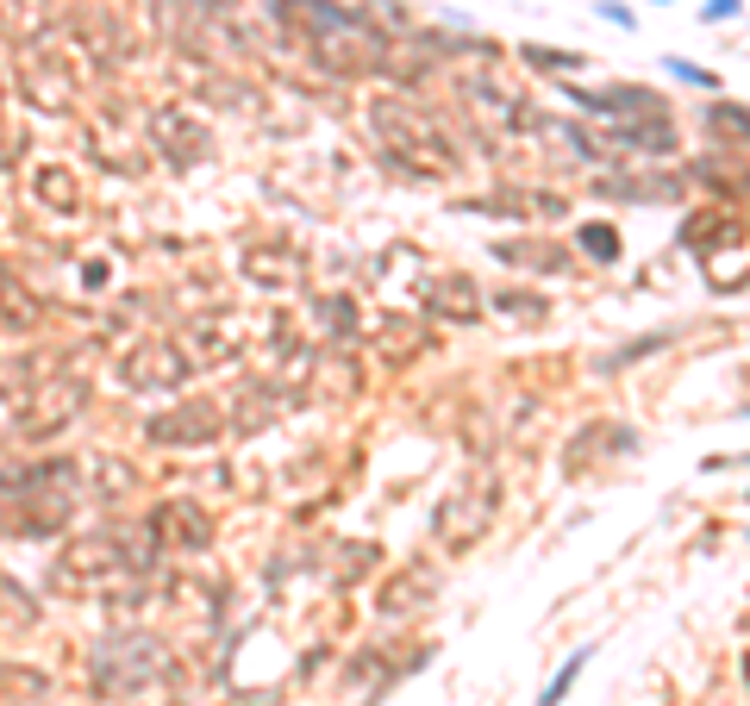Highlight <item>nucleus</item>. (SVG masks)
Masks as SVG:
<instances>
[{"instance_id":"obj_25","label":"nucleus","mask_w":750,"mask_h":706,"mask_svg":"<svg viewBox=\"0 0 750 706\" xmlns=\"http://www.w3.org/2000/svg\"><path fill=\"white\" fill-rule=\"evenodd\" d=\"M495 301H500V313H507V319H525V326H545V319H550V306L538 301L532 288H525V294H520V288H507V294H495Z\"/></svg>"},{"instance_id":"obj_32","label":"nucleus","mask_w":750,"mask_h":706,"mask_svg":"<svg viewBox=\"0 0 750 706\" xmlns=\"http://www.w3.org/2000/svg\"><path fill=\"white\" fill-rule=\"evenodd\" d=\"M732 13H738V0H713L707 7V20H732Z\"/></svg>"},{"instance_id":"obj_18","label":"nucleus","mask_w":750,"mask_h":706,"mask_svg":"<svg viewBox=\"0 0 750 706\" xmlns=\"http://www.w3.org/2000/svg\"><path fill=\"white\" fill-rule=\"evenodd\" d=\"M32 201H45L50 213H70V206L82 201L75 169H63V163H38V169H32Z\"/></svg>"},{"instance_id":"obj_23","label":"nucleus","mask_w":750,"mask_h":706,"mask_svg":"<svg viewBox=\"0 0 750 706\" xmlns=\"http://www.w3.org/2000/svg\"><path fill=\"white\" fill-rule=\"evenodd\" d=\"M32 619H38V601H32L13 576H0V631H20V626H32Z\"/></svg>"},{"instance_id":"obj_30","label":"nucleus","mask_w":750,"mask_h":706,"mask_svg":"<svg viewBox=\"0 0 750 706\" xmlns=\"http://www.w3.org/2000/svg\"><path fill=\"white\" fill-rule=\"evenodd\" d=\"M670 76L675 81H695V88H713V76H707V70H695V63H675V56H670Z\"/></svg>"},{"instance_id":"obj_22","label":"nucleus","mask_w":750,"mask_h":706,"mask_svg":"<svg viewBox=\"0 0 750 706\" xmlns=\"http://www.w3.org/2000/svg\"><path fill=\"white\" fill-rule=\"evenodd\" d=\"M495 256H500V263H532V269H550V276H557V269H570L563 244H545V238H538V244H495Z\"/></svg>"},{"instance_id":"obj_7","label":"nucleus","mask_w":750,"mask_h":706,"mask_svg":"<svg viewBox=\"0 0 750 706\" xmlns=\"http://www.w3.org/2000/svg\"><path fill=\"white\" fill-rule=\"evenodd\" d=\"M20 94H25L32 106H45V113H70L75 94H82V81H75V63H57L50 51L25 45V51H20Z\"/></svg>"},{"instance_id":"obj_2","label":"nucleus","mask_w":750,"mask_h":706,"mask_svg":"<svg viewBox=\"0 0 750 706\" xmlns=\"http://www.w3.org/2000/svg\"><path fill=\"white\" fill-rule=\"evenodd\" d=\"M370 131L382 138V151H395L400 163H413L420 176H457L463 151L450 144V131L438 113H425L407 94H375L370 101Z\"/></svg>"},{"instance_id":"obj_16","label":"nucleus","mask_w":750,"mask_h":706,"mask_svg":"<svg viewBox=\"0 0 750 706\" xmlns=\"http://www.w3.org/2000/svg\"><path fill=\"white\" fill-rule=\"evenodd\" d=\"M245 276L257 288H295L307 276V256L300 251H270V244H250L245 251Z\"/></svg>"},{"instance_id":"obj_17","label":"nucleus","mask_w":750,"mask_h":706,"mask_svg":"<svg viewBox=\"0 0 750 706\" xmlns=\"http://www.w3.org/2000/svg\"><path fill=\"white\" fill-rule=\"evenodd\" d=\"M50 26H57V7H50V0H0V31H7V38L38 45Z\"/></svg>"},{"instance_id":"obj_29","label":"nucleus","mask_w":750,"mask_h":706,"mask_svg":"<svg viewBox=\"0 0 750 706\" xmlns=\"http://www.w3.org/2000/svg\"><path fill=\"white\" fill-rule=\"evenodd\" d=\"M732 126V138H745V113L738 106H713V131H725Z\"/></svg>"},{"instance_id":"obj_27","label":"nucleus","mask_w":750,"mask_h":706,"mask_svg":"<svg viewBox=\"0 0 750 706\" xmlns=\"http://www.w3.org/2000/svg\"><path fill=\"white\" fill-rule=\"evenodd\" d=\"M138 488V476H132V463H120V456H107L100 463V494L95 501H120V494H132Z\"/></svg>"},{"instance_id":"obj_31","label":"nucleus","mask_w":750,"mask_h":706,"mask_svg":"<svg viewBox=\"0 0 750 706\" xmlns=\"http://www.w3.org/2000/svg\"><path fill=\"white\" fill-rule=\"evenodd\" d=\"M82 288H107V263H82Z\"/></svg>"},{"instance_id":"obj_10","label":"nucleus","mask_w":750,"mask_h":706,"mask_svg":"<svg viewBox=\"0 0 750 706\" xmlns=\"http://www.w3.org/2000/svg\"><path fill=\"white\" fill-rule=\"evenodd\" d=\"M463 106H470L482 126H495V131H525V126H532L525 94H520V88H507L495 70H488V76H475V81H463Z\"/></svg>"},{"instance_id":"obj_14","label":"nucleus","mask_w":750,"mask_h":706,"mask_svg":"<svg viewBox=\"0 0 750 706\" xmlns=\"http://www.w3.org/2000/svg\"><path fill=\"white\" fill-rule=\"evenodd\" d=\"M120 569V538L113 531H95V538H75L70 556H63V581H95Z\"/></svg>"},{"instance_id":"obj_9","label":"nucleus","mask_w":750,"mask_h":706,"mask_svg":"<svg viewBox=\"0 0 750 706\" xmlns=\"http://www.w3.org/2000/svg\"><path fill=\"white\" fill-rule=\"evenodd\" d=\"M150 444H175V451H207L213 438L225 431V413L220 401H175L170 413L150 419Z\"/></svg>"},{"instance_id":"obj_20","label":"nucleus","mask_w":750,"mask_h":706,"mask_svg":"<svg viewBox=\"0 0 750 706\" xmlns=\"http://www.w3.org/2000/svg\"><path fill=\"white\" fill-rule=\"evenodd\" d=\"M620 144H638V151L663 156V151H675V126L663 113H645V119H625L620 126Z\"/></svg>"},{"instance_id":"obj_6","label":"nucleus","mask_w":750,"mask_h":706,"mask_svg":"<svg viewBox=\"0 0 750 706\" xmlns=\"http://www.w3.org/2000/svg\"><path fill=\"white\" fill-rule=\"evenodd\" d=\"M82 401H88V388H82V381H50V388H32L25 406H20V419H13V438L45 444V438H57V431L82 413Z\"/></svg>"},{"instance_id":"obj_3","label":"nucleus","mask_w":750,"mask_h":706,"mask_svg":"<svg viewBox=\"0 0 750 706\" xmlns=\"http://www.w3.org/2000/svg\"><path fill=\"white\" fill-rule=\"evenodd\" d=\"M500 513V481L488 469H475L450 488L445 501L432 506V538H438V551H470L482 531L495 526Z\"/></svg>"},{"instance_id":"obj_8","label":"nucleus","mask_w":750,"mask_h":706,"mask_svg":"<svg viewBox=\"0 0 750 706\" xmlns=\"http://www.w3.org/2000/svg\"><path fill=\"white\" fill-rule=\"evenodd\" d=\"M150 144L170 163H200L213 151V126L200 113H188L182 101H163V106H150Z\"/></svg>"},{"instance_id":"obj_33","label":"nucleus","mask_w":750,"mask_h":706,"mask_svg":"<svg viewBox=\"0 0 750 706\" xmlns=\"http://www.w3.org/2000/svg\"><path fill=\"white\" fill-rule=\"evenodd\" d=\"M0 288H7V269H0Z\"/></svg>"},{"instance_id":"obj_19","label":"nucleus","mask_w":750,"mask_h":706,"mask_svg":"<svg viewBox=\"0 0 750 706\" xmlns=\"http://www.w3.org/2000/svg\"><path fill=\"white\" fill-rule=\"evenodd\" d=\"M375 331L395 344V351H388L395 363H407V356H420V351H438V338H432L425 326H413V319H400V313H382V319H375Z\"/></svg>"},{"instance_id":"obj_15","label":"nucleus","mask_w":750,"mask_h":706,"mask_svg":"<svg viewBox=\"0 0 750 706\" xmlns=\"http://www.w3.org/2000/svg\"><path fill=\"white\" fill-rule=\"evenodd\" d=\"M425 594H432V576H425V563H407V569H395V576L375 588V613H382V619H400V613H413Z\"/></svg>"},{"instance_id":"obj_12","label":"nucleus","mask_w":750,"mask_h":706,"mask_svg":"<svg viewBox=\"0 0 750 706\" xmlns=\"http://www.w3.org/2000/svg\"><path fill=\"white\" fill-rule=\"evenodd\" d=\"M420 301H425V313H438V319H482V288H475L470 276H457V269L425 276Z\"/></svg>"},{"instance_id":"obj_26","label":"nucleus","mask_w":750,"mask_h":706,"mask_svg":"<svg viewBox=\"0 0 750 706\" xmlns=\"http://www.w3.org/2000/svg\"><path fill=\"white\" fill-rule=\"evenodd\" d=\"M575 244L595 256V263H613V256H620V231H613V226H600V219H595V226H582V231H575Z\"/></svg>"},{"instance_id":"obj_21","label":"nucleus","mask_w":750,"mask_h":706,"mask_svg":"<svg viewBox=\"0 0 750 706\" xmlns=\"http://www.w3.org/2000/svg\"><path fill=\"white\" fill-rule=\"evenodd\" d=\"M38 388V363L25 351H0V401H25Z\"/></svg>"},{"instance_id":"obj_5","label":"nucleus","mask_w":750,"mask_h":706,"mask_svg":"<svg viewBox=\"0 0 750 706\" xmlns=\"http://www.w3.org/2000/svg\"><path fill=\"white\" fill-rule=\"evenodd\" d=\"M157 669H163V644H157V638H113V644L95 651V688L100 694H138Z\"/></svg>"},{"instance_id":"obj_1","label":"nucleus","mask_w":750,"mask_h":706,"mask_svg":"<svg viewBox=\"0 0 750 706\" xmlns=\"http://www.w3.org/2000/svg\"><path fill=\"white\" fill-rule=\"evenodd\" d=\"M275 13H282L288 45H300L332 76H375V70H388L395 38L375 26L370 13H350V7H332V0H275Z\"/></svg>"},{"instance_id":"obj_24","label":"nucleus","mask_w":750,"mask_h":706,"mask_svg":"<svg viewBox=\"0 0 750 706\" xmlns=\"http://www.w3.org/2000/svg\"><path fill=\"white\" fill-rule=\"evenodd\" d=\"M313 319H320L332 338H350V331H357V306H350L345 294H325V301L313 306Z\"/></svg>"},{"instance_id":"obj_11","label":"nucleus","mask_w":750,"mask_h":706,"mask_svg":"<svg viewBox=\"0 0 750 706\" xmlns=\"http://www.w3.org/2000/svg\"><path fill=\"white\" fill-rule=\"evenodd\" d=\"M150 531L163 538V551H213V519L195 501H163L150 513Z\"/></svg>"},{"instance_id":"obj_28","label":"nucleus","mask_w":750,"mask_h":706,"mask_svg":"<svg viewBox=\"0 0 750 706\" xmlns=\"http://www.w3.org/2000/svg\"><path fill=\"white\" fill-rule=\"evenodd\" d=\"M525 63H538V70H582V56H557L545 45H525Z\"/></svg>"},{"instance_id":"obj_4","label":"nucleus","mask_w":750,"mask_h":706,"mask_svg":"<svg viewBox=\"0 0 750 706\" xmlns=\"http://www.w3.org/2000/svg\"><path fill=\"white\" fill-rule=\"evenodd\" d=\"M188 369H195V356L182 351L175 338H145V344H132V351L120 356V388H132V394H175L182 381H188Z\"/></svg>"},{"instance_id":"obj_13","label":"nucleus","mask_w":750,"mask_h":706,"mask_svg":"<svg viewBox=\"0 0 750 706\" xmlns=\"http://www.w3.org/2000/svg\"><path fill=\"white\" fill-rule=\"evenodd\" d=\"M182 351H195L200 363H225V356H238V319H225V313H200V319H188Z\"/></svg>"}]
</instances>
